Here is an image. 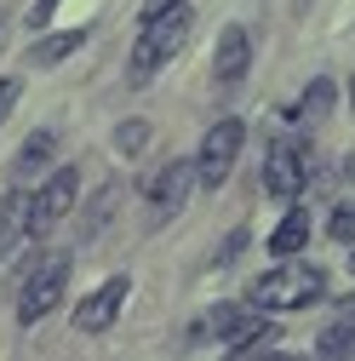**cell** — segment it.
<instances>
[{"label": "cell", "instance_id": "6da1fadb", "mask_svg": "<svg viewBox=\"0 0 355 361\" xmlns=\"http://www.w3.org/2000/svg\"><path fill=\"white\" fill-rule=\"evenodd\" d=\"M189 29H195V12L184 6V0H172V6L149 12V18H144V29H138V40H132V58H126V80H132V86L155 80V75H161V63H172L178 52H184Z\"/></svg>", "mask_w": 355, "mask_h": 361}, {"label": "cell", "instance_id": "484cf974", "mask_svg": "<svg viewBox=\"0 0 355 361\" xmlns=\"http://www.w3.org/2000/svg\"><path fill=\"white\" fill-rule=\"evenodd\" d=\"M349 276H355V247H349Z\"/></svg>", "mask_w": 355, "mask_h": 361}, {"label": "cell", "instance_id": "5b68a950", "mask_svg": "<svg viewBox=\"0 0 355 361\" xmlns=\"http://www.w3.org/2000/svg\"><path fill=\"white\" fill-rule=\"evenodd\" d=\"M75 195H80V172H75V166H58L46 184L29 195V241H35V235H46L52 224L75 207Z\"/></svg>", "mask_w": 355, "mask_h": 361}, {"label": "cell", "instance_id": "4316f807", "mask_svg": "<svg viewBox=\"0 0 355 361\" xmlns=\"http://www.w3.org/2000/svg\"><path fill=\"white\" fill-rule=\"evenodd\" d=\"M0 40H6V29H0Z\"/></svg>", "mask_w": 355, "mask_h": 361}, {"label": "cell", "instance_id": "8992f818", "mask_svg": "<svg viewBox=\"0 0 355 361\" xmlns=\"http://www.w3.org/2000/svg\"><path fill=\"white\" fill-rule=\"evenodd\" d=\"M309 184V149L298 144H275L270 161H263V190H270L275 201H298Z\"/></svg>", "mask_w": 355, "mask_h": 361}, {"label": "cell", "instance_id": "7c38bea8", "mask_svg": "<svg viewBox=\"0 0 355 361\" xmlns=\"http://www.w3.org/2000/svg\"><path fill=\"white\" fill-rule=\"evenodd\" d=\"M12 241H29V195H6L0 201V258Z\"/></svg>", "mask_w": 355, "mask_h": 361}, {"label": "cell", "instance_id": "603a6c76", "mask_svg": "<svg viewBox=\"0 0 355 361\" xmlns=\"http://www.w3.org/2000/svg\"><path fill=\"white\" fill-rule=\"evenodd\" d=\"M241 247H247V230H235V235L224 241V252H218V264H235V258H241Z\"/></svg>", "mask_w": 355, "mask_h": 361}, {"label": "cell", "instance_id": "5bb4252c", "mask_svg": "<svg viewBox=\"0 0 355 361\" xmlns=\"http://www.w3.org/2000/svg\"><path fill=\"white\" fill-rule=\"evenodd\" d=\"M327 109H332V80H327V75H316V80L304 86V98H298V109H292V115H304V121H321Z\"/></svg>", "mask_w": 355, "mask_h": 361}, {"label": "cell", "instance_id": "2e32d148", "mask_svg": "<svg viewBox=\"0 0 355 361\" xmlns=\"http://www.w3.org/2000/svg\"><path fill=\"white\" fill-rule=\"evenodd\" d=\"M247 322H252L247 304H218V310H212V333H218V338H235Z\"/></svg>", "mask_w": 355, "mask_h": 361}, {"label": "cell", "instance_id": "83f0119b", "mask_svg": "<svg viewBox=\"0 0 355 361\" xmlns=\"http://www.w3.org/2000/svg\"><path fill=\"white\" fill-rule=\"evenodd\" d=\"M349 98H355V86H349Z\"/></svg>", "mask_w": 355, "mask_h": 361}, {"label": "cell", "instance_id": "44dd1931", "mask_svg": "<svg viewBox=\"0 0 355 361\" xmlns=\"http://www.w3.org/2000/svg\"><path fill=\"white\" fill-rule=\"evenodd\" d=\"M18 92H23V86H18V80H6V75H0V126H6V115H12V104H18Z\"/></svg>", "mask_w": 355, "mask_h": 361}, {"label": "cell", "instance_id": "e0dca14e", "mask_svg": "<svg viewBox=\"0 0 355 361\" xmlns=\"http://www.w3.org/2000/svg\"><path fill=\"white\" fill-rule=\"evenodd\" d=\"M327 235H332L338 247H355V201H344V207L327 218Z\"/></svg>", "mask_w": 355, "mask_h": 361}, {"label": "cell", "instance_id": "ac0fdd59", "mask_svg": "<svg viewBox=\"0 0 355 361\" xmlns=\"http://www.w3.org/2000/svg\"><path fill=\"white\" fill-rule=\"evenodd\" d=\"M144 144H149V126H144V121H120V126H115V149H120V155H138Z\"/></svg>", "mask_w": 355, "mask_h": 361}, {"label": "cell", "instance_id": "8fae6325", "mask_svg": "<svg viewBox=\"0 0 355 361\" xmlns=\"http://www.w3.org/2000/svg\"><path fill=\"white\" fill-rule=\"evenodd\" d=\"M304 241H309V212H304V207H292V212L275 224L270 252H275V258H298V252H304Z\"/></svg>", "mask_w": 355, "mask_h": 361}, {"label": "cell", "instance_id": "52a82bcc", "mask_svg": "<svg viewBox=\"0 0 355 361\" xmlns=\"http://www.w3.org/2000/svg\"><path fill=\"white\" fill-rule=\"evenodd\" d=\"M126 293H132V281H126V276H109L98 293H86V298H80L75 327H80V333H109V327H115V315H120V304H126Z\"/></svg>", "mask_w": 355, "mask_h": 361}, {"label": "cell", "instance_id": "7a4b0ae2", "mask_svg": "<svg viewBox=\"0 0 355 361\" xmlns=\"http://www.w3.org/2000/svg\"><path fill=\"white\" fill-rule=\"evenodd\" d=\"M321 298H327V269L321 264H298V258H281L270 276L252 287V304L258 310H275V315L309 310V304H321Z\"/></svg>", "mask_w": 355, "mask_h": 361}, {"label": "cell", "instance_id": "ffe728a7", "mask_svg": "<svg viewBox=\"0 0 355 361\" xmlns=\"http://www.w3.org/2000/svg\"><path fill=\"white\" fill-rule=\"evenodd\" d=\"M115 212V190H98V201H92V218H86V230H80V241H92L98 235V224Z\"/></svg>", "mask_w": 355, "mask_h": 361}, {"label": "cell", "instance_id": "30bf717a", "mask_svg": "<svg viewBox=\"0 0 355 361\" xmlns=\"http://www.w3.org/2000/svg\"><path fill=\"white\" fill-rule=\"evenodd\" d=\"M80 47H86V29H63V35L35 40V47H29V63H35V69H52V63H63V58L80 52Z\"/></svg>", "mask_w": 355, "mask_h": 361}, {"label": "cell", "instance_id": "277c9868", "mask_svg": "<svg viewBox=\"0 0 355 361\" xmlns=\"http://www.w3.org/2000/svg\"><path fill=\"white\" fill-rule=\"evenodd\" d=\"M241 138H247V126H241V121H218L206 138H201V155H195V178H201V190H224V184H230L235 155H241Z\"/></svg>", "mask_w": 355, "mask_h": 361}, {"label": "cell", "instance_id": "d6986e66", "mask_svg": "<svg viewBox=\"0 0 355 361\" xmlns=\"http://www.w3.org/2000/svg\"><path fill=\"white\" fill-rule=\"evenodd\" d=\"M321 355H349L355 350V327H344V322H332L327 333H321V344H316Z\"/></svg>", "mask_w": 355, "mask_h": 361}, {"label": "cell", "instance_id": "d4e9b609", "mask_svg": "<svg viewBox=\"0 0 355 361\" xmlns=\"http://www.w3.org/2000/svg\"><path fill=\"white\" fill-rule=\"evenodd\" d=\"M161 6H172V0H149V6H144V18H149V12H161Z\"/></svg>", "mask_w": 355, "mask_h": 361}, {"label": "cell", "instance_id": "ba28073f", "mask_svg": "<svg viewBox=\"0 0 355 361\" xmlns=\"http://www.w3.org/2000/svg\"><path fill=\"white\" fill-rule=\"evenodd\" d=\"M212 63H218V80H224V86L247 80V69H252V40H247V29H235V23H230L224 35H218Z\"/></svg>", "mask_w": 355, "mask_h": 361}, {"label": "cell", "instance_id": "9c48e42d", "mask_svg": "<svg viewBox=\"0 0 355 361\" xmlns=\"http://www.w3.org/2000/svg\"><path fill=\"white\" fill-rule=\"evenodd\" d=\"M189 184H195V166L189 161H166L155 178H149V201H155V212H178L184 207V195H189Z\"/></svg>", "mask_w": 355, "mask_h": 361}, {"label": "cell", "instance_id": "9a60e30c", "mask_svg": "<svg viewBox=\"0 0 355 361\" xmlns=\"http://www.w3.org/2000/svg\"><path fill=\"white\" fill-rule=\"evenodd\" d=\"M52 132H29V138H23V149H18V172H35V166H46L52 161Z\"/></svg>", "mask_w": 355, "mask_h": 361}, {"label": "cell", "instance_id": "7402d4cb", "mask_svg": "<svg viewBox=\"0 0 355 361\" xmlns=\"http://www.w3.org/2000/svg\"><path fill=\"white\" fill-rule=\"evenodd\" d=\"M52 12H58V0H35V12H29V29H46V23H52Z\"/></svg>", "mask_w": 355, "mask_h": 361}, {"label": "cell", "instance_id": "4fadbf2b", "mask_svg": "<svg viewBox=\"0 0 355 361\" xmlns=\"http://www.w3.org/2000/svg\"><path fill=\"white\" fill-rule=\"evenodd\" d=\"M275 338H281V327H275V322H258V315H252V322L230 338V355H258V350H275Z\"/></svg>", "mask_w": 355, "mask_h": 361}, {"label": "cell", "instance_id": "cb8c5ba5", "mask_svg": "<svg viewBox=\"0 0 355 361\" xmlns=\"http://www.w3.org/2000/svg\"><path fill=\"white\" fill-rule=\"evenodd\" d=\"M338 322H344V327H355V298H344V304H338Z\"/></svg>", "mask_w": 355, "mask_h": 361}, {"label": "cell", "instance_id": "3957f363", "mask_svg": "<svg viewBox=\"0 0 355 361\" xmlns=\"http://www.w3.org/2000/svg\"><path fill=\"white\" fill-rule=\"evenodd\" d=\"M69 269H75V252H69V247L46 252V258L29 269V281L18 287V322H23V327H35L40 315L58 310V298H63V287H69Z\"/></svg>", "mask_w": 355, "mask_h": 361}]
</instances>
